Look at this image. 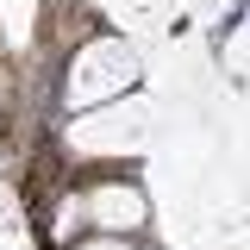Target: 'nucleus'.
<instances>
[{"label": "nucleus", "instance_id": "obj_1", "mask_svg": "<svg viewBox=\"0 0 250 250\" xmlns=\"http://www.w3.org/2000/svg\"><path fill=\"white\" fill-rule=\"evenodd\" d=\"M131 88H138V57L119 38H88L62 62V106L69 113H94L106 100H125Z\"/></svg>", "mask_w": 250, "mask_h": 250}, {"label": "nucleus", "instance_id": "obj_2", "mask_svg": "<svg viewBox=\"0 0 250 250\" xmlns=\"http://www.w3.org/2000/svg\"><path fill=\"white\" fill-rule=\"evenodd\" d=\"M144 150V100H106L94 113H75L62 125L69 163H125Z\"/></svg>", "mask_w": 250, "mask_h": 250}, {"label": "nucleus", "instance_id": "obj_3", "mask_svg": "<svg viewBox=\"0 0 250 250\" xmlns=\"http://www.w3.org/2000/svg\"><path fill=\"white\" fill-rule=\"evenodd\" d=\"M82 213H88V231L100 238H138L150 225V194L125 175H100L82 188Z\"/></svg>", "mask_w": 250, "mask_h": 250}, {"label": "nucleus", "instance_id": "obj_4", "mask_svg": "<svg viewBox=\"0 0 250 250\" xmlns=\"http://www.w3.org/2000/svg\"><path fill=\"white\" fill-rule=\"evenodd\" d=\"M50 238H57V250H69L75 238H88V213H82V188H69L57 200V213H50Z\"/></svg>", "mask_w": 250, "mask_h": 250}, {"label": "nucleus", "instance_id": "obj_5", "mask_svg": "<svg viewBox=\"0 0 250 250\" xmlns=\"http://www.w3.org/2000/svg\"><path fill=\"white\" fill-rule=\"evenodd\" d=\"M69 250H131V238H100V231H88V238H75Z\"/></svg>", "mask_w": 250, "mask_h": 250}, {"label": "nucleus", "instance_id": "obj_6", "mask_svg": "<svg viewBox=\"0 0 250 250\" xmlns=\"http://www.w3.org/2000/svg\"><path fill=\"white\" fill-rule=\"evenodd\" d=\"M144 250H150V244H144Z\"/></svg>", "mask_w": 250, "mask_h": 250}]
</instances>
